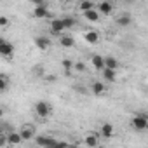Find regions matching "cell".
Here are the masks:
<instances>
[{"label":"cell","mask_w":148,"mask_h":148,"mask_svg":"<svg viewBox=\"0 0 148 148\" xmlns=\"http://www.w3.org/2000/svg\"><path fill=\"white\" fill-rule=\"evenodd\" d=\"M73 68L79 70V71H86V64L84 63H75V64H73Z\"/></svg>","instance_id":"cell-26"},{"label":"cell","mask_w":148,"mask_h":148,"mask_svg":"<svg viewBox=\"0 0 148 148\" xmlns=\"http://www.w3.org/2000/svg\"><path fill=\"white\" fill-rule=\"evenodd\" d=\"M33 16L38 18V19H42V18H49L51 12H49V9H47V4H44V2H37V5H35V9H33Z\"/></svg>","instance_id":"cell-3"},{"label":"cell","mask_w":148,"mask_h":148,"mask_svg":"<svg viewBox=\"0 0 148 148\" xmlns=\"http://www.w3.org/2000/svg\"><path fill=\"white\" fill-rule=\"evenodd\" d=\"M19 136H21V139H23V141L32 139V138L35 136V131H33L32 127H23V129H21V132H19Z\"/></svg>","instance_id":"cell-15"},{"label":"cell","mask_w":148,"mask_h":148,"mask_svg":"<svg viewBox=\"0 0 148 148\" xmlns=\"http://www.w3.org/2000/svg\"><path fill=\"white\" fill-rule=\"evenodd\" d=\"M7 87H9V80H7V77H5V75H0V92L7 91Z\"/></svg>","instance_id":"cell-23"},{"label":"cell","mask_w":148,"mask_h":148,"mask_svg":"<svg viewBox=\"0 0 148 148\" xmlns=\"http://www.w3.org/2000/svg\"><path fill=\"white\" fill-rule=\"evenodd\" d=\"M35 141H37V145L42 146V148H54L58 139H54V138H51V136H37Z\"/></svg>","instance_id":"cell-4"},{"label":"cell","mask_w":148,"mask_h":148,"mask_svg":"<svg viewBox=\"0 0 148 148\" xmlns=\"http://www.w3.org/2000/svg\"><path fill=\"white\" fill-rule=\"evenodd\" d=\"M84 18H86L87 21H91V23H98V21H99V14L96 12V9H92V11H87V12H84Z\"/></svg>","instance_id":"cell-17"},{"label":"cell","mask_w":148,"mask_h":148,"mask_svg":"<svg viewBox=\"0 0 148 148\" xmlns=\"http://www.w3.org/2000/svg\"><path fill=\"white\" fill-rule=\"evenodd\" d=\"M51 32L56 33V35H61V33L64 32L63 21H61V19H52V21H51Z\"/></svg>","instance_id":"cell-10"},{"label":"cell","mask_w":148,"mask_h":148,"mask_svg":"<svg viewBox=\"0 0 148 148\" xmlns=\"http://www.w3.org/2000/svg\"><path fill=\"white\" fill-rule=\"evenodd\" d=\"M112 11H113L112 2H99L98 4V9H96L98 14H112Z\"/></svg>","instance_id":"cell-7"},{"label":"cell","mask_w":148,"mask_h":148,"mask_svg":"<svg viewBox=\"0 0 148 148\" xmlns=\"http://www.w3.org/2000/svg\"><path fill=\"white\" fill-rule=\"evenodd\" d=\"M59 44H61V47H66V49H70V47H73V45H75V38H73L71 35H61V38H59Z\"/></svg>","instance_id":"cell-12"},{"label":"cell","mask_w":148,"mask_h":148,"mask_svg":"<svg viewBox=\"0 0 148 148\" xmlns=\"http://www.w3.org/2000/svg\"><path fill=\"white\" fill-rule=\"evenodd\" d=\"M2 115H4V110H2V108H0V117H2Z\"/></svg>","instance_id":"cell-30"},{"label":"cell","mask_w":148,"mask_h":148,"mask_svg":"<svg viewBox=\"0 0 148 148\" xmlns=\"http://www.w3.org/2000/svg\"><path fill=\"white\" fill-rule=\"evenodd\" d=\"M12 54H14V45H12L9 40H5L2 45H0V56H4V58H12Z\"/></svg>","instance_id":"cell-5"},{"label":"cell","mask_w":148,"mask_h":148,"mask_svg":"<svg viewBox=\"0 0 148 148\" xmlns=\"http://www.w3.org/2000/svg\"><path fill=\"white\" fill-rule=\"evenodd\" d=\"M4 42H5V38H2V37H0V45H2Z\"/></svg>","instance_id":"cell-29"},{"label":"cell","mask_w":148,"mask_h":148,"mask_svg":"<svg viewBox=\"0 0 148 148\" xmlns=\"http://www.w3.org/2000/svg\"><path fill=\"white\" fill-rule=\"evenodd\" d=\"M35 112H37V115H38V117L47 119V117L52 113V106H51L47 101H38V103L35 105Z\"/></svg>","instance_id":"cell-2"},{"label":"cell","mask_w":148,"mask_h":148,"mask_svg":"<svg viewBox=\"0 0 148 148\" xmlns=\"http://www.w3.org/2000/svg\"><path fill=\"white\" fill-rule=\"evenodd\" d=\"M91 63H92V66H94L96 70H105V61H103V56H99V54H92Z\"/></svg>","instance_id":"cell-13"},{"label":"cell","mask_w":148,"mask_h":148,"mask_svg":"<svg viewBox=\"0 0 148 148\" xmlns=\"http://www.w3.org/2000/svg\"><path fill=\"white\" fill-rule=\"evenodd\" d=\"M5 138H7V145H19L23 141L21 136H19V132H14V131H9L5 134Z\"/></svg>","instance_id":"cell-11"},{"label":"cell","mask_w":148,"mask_h":148,"mask_svg":"<svg viewBox=\"0 0 148 148\" xmlns=\"http://www.w3.org/2000/svg\"><path fill=\"white\" fill-rule=\"evenodd\" d=\"M101 134H103L105 138H112V136H113V125L108 124V122H105V124L101 125Z\"/></svg>","instance_id":"cell-18"},{"label":"cell","mask_w":148,"mask_h":148,"mask_svg":"<svg viewBox=\"0 0 148 148\" xmlns=\"http://www.w3.org/2000/svg\"><path fill=\"white\" fill-rule=\"evenodd\" d=\"M63 68H64L66 71H71V68H73V63H71L70 59H64V61H63Z\"/></svg>","instance_id":"cell-24"},{"label":"cell","mask_w":148,"mask_h":148,"mask_svg":"<svg viewBox=\"0 0 148 148\" xmlns=\"http://www.w3.org/2000/svg\"><path fill=\"white\" fill-rule=\"evenodd\" d=\"M7 25H9V18L0 16V26H7Z\"/></svg>","instance_id":"cell-27"},{"label":"cell","mask_w":148,"mask_h":148,"mask_svg":"<svg viewBox=\"0 0 148 148\" xmlns=\"http://www.w3.org/2000/svg\"><path fill=\"white\" fill-rule=\"evenodd\" d=\"M61 21H63L64 30H66V28H73V26L77 25V21H75V19H73V18H68V16H66V18H61Z\"/></svg>","instance_id":"cell-22"},{"label":"cell","mask_w":148,"mask_h":148,"mask_svg":"<svg viewBox=\"0 0 148 148\" xmlns=\"http://www.w3.org/2000/svg\"><path fill=\"white\" fill-rule=\"evenodd\" d=\"M131 21H132V19H131V16H129V14H122V16L117 19V25H119V26H122V28H125V26H129V25H131Z\"/></svg>","instance_id":"cell-20"},{"label":"cell","mask_w":148,"mask_h":148,"mask_svg":"<svg viewBox=\"0 0 148 148\" xmlns=\"http://www.w3.org/2000/svg\"><path fill=\"white\" fill-rule=\"evenodd\" d=\"M5 145H7V138L4 134H0V148H4Z\"/></svg>","instance_id":"cell-28"},{"label":"cell","mask_w":148,"mask_h":148,"mask_svg":"<svg viewBox=\"0 0 148 148\" xmlns=\"http://www.w3.org/2000/svg\"><path fill=\"white\" fill-rule=\"evenodd\" d=\"M84 38H86L87 44H98V42H99V33L94 32V30H87V32L84 33Z\"/></svg>","instance_id":"cell-8"},{"label":"cell","mask_w":148,"mask_h":148,"mask_svg":"<svg viewBox=\"0 0 148 148\" xmlns=\"http://www.w3.org/2000/svg\"><path fill=\"white\" fill-rule=\"evenodd\" d=\"M35 45H37V49H40V51H47V49L51 47V40H49L47 37H35Z\"/></svg>","instance_id":"cell-6"},{"label":"cell","mask_w":148,"mask_h":148,"mask_svg":"<svg viewBox=\"0 0 148 148\" xmlns=\"http://www.w3.org/2000/svg\"><path fill=\"white\" fill-rule=\"evenodd\" d=\"M105 92H106V86H105L103 82H99V80L92 82V94L101 96V94H105Z\"/></svg>","instance_id":"cell-14"},{"label":"cell","mask_w":148,"mask_h":148,"mask_svg":"<svg viewBox=\"0 0 148 148\" xmlns=\"http://www.w3.org/2000/svg\"><path fill=\"white\" fill-rule=\"evenodd\" d=\"M79 9H80L82 12H87V11H92V9H96V5H94V2H91V0H86V2H80Z\"/></svg>","instance_id":"cell-21"},{"label":"cell","mask_w":148,"mask_h":148,"mask_svg":"<svg viewBox=\"0 0 148 148\" xmlns=\"http://www.w3.org/2000/svg\"><path fill=\"white\" fill-rule=\"evenodd\" d=\"M131 125H132L136 131H146V129H148V119H146V115H145V113L136 115V117L131 120Z\"/></svg>","instance_id":"cell-1"},{"label":"cell","mask_w":148,"mask_h":148,"mask_svg":"<svg viewBox=\"0 0 148 148\" xmlns=\"http://www.w3.org/2000/svg\"><path fill=\"white\" fill-rule=\"evenodd\" d=\"M84 143H86L89 148H96V146H98V136H96V134H87V136L84 138Z\"/></svg>","instance_id":"cell-16"},{"label":"cell","mask_w":148,"mask_h":148,"mask_svg":"<svg viewBox=\"0 0 148 148\" xmlns=\"http://www.w3.org/2000/svg\"><path fill=\"white\" fill-rule=\"evenodd\" d=\"M103 61H105V68L113 70V71H117V68L120 66V63H119L113 56H106V58H103Z\"/></svg>","instance_id":"cell-9"},{"label":"cell","mask_w":148,"mask_h":148,"mask_svg":"<svg viewBox=\"0 0 148 148\" xmlns=\"http://www.w3.org/2000/svg\"><path fill=\"white\" fill-rule=\"evenodd\" d=\"M103 79H105L106 82H115V79H117V73H115L113 70H108V68H105V70H103Z\"/></svg>","instance_id":"cell-19"},{"label":"cell","mask_w":148,"mask_h":148,"mask_svg":"<svg viewBox=\"0 0 148 148\" xmlns=\"http://www.w3.org/2000/svg\"><path fill=\"white\" fill-rule=\"evenodd\" d=\"M33 73H35V75H38V77L44 75V66H40V64L38 66H33Z\"/></svg>","instance_id":"cell-25"}]
</instances>
